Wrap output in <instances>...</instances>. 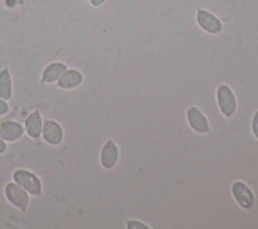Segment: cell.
Returning <instances> with one entry per match:
<instances>
[{"mask_svg":"<svg viewBox=\"0 0 258 229\" xmlns=\"http://www.w3.org/2000/svg\"><path fill=\"white\" fill-rule=\"evenodd\" d=\"M12 96V80L7 68L0 71V98L7 101Z\"/></svg>","mask_w":258,"mask_h":229,"instance_id":"obj_13","label":"cell"},{"mask_svg":"<svg viewBox=\"0 0 258 229\" xmlns=\"http://www.w3.org/2000/svg\"><path fill=\"white\" fill-rule=\"evenodd\" d=\"M67 70L68 67L66 64L60 62H53L44 68L41 74V80L45 84L55 83Z\"/></svg>","mask_w":258,"mask_h":229,"instance_id":"obj_12","label":"cell"},{"mask_svg":"<svg viewBox=\"0 0 258 229\" xmlns=\"http://www.w3.org/2000/svg\"><path fill=\"white\" fill-rule=\"evenodd\" d=\"M231 193L236 203L244 210H251L255 205V196L250 187L242 181H235L231 186Z\"/></svg>","mask_w":258,"mask_h":229,"instance_id":"obj_4","label":"cell"},{"mask_svg":"<svg viewBox=\"0 0 258 229\" xmlns=\"http://www.w3.org/2000/svg\"><path fill=\"white\" fill-rule=\"evenodd\" d=\"M196 21L202 30L212 35H217L221 33L224 27L223 22L217 15L204 8L197 9Z\"/></svg>","mask_w":258,"mask_h":229,"instance_id":"obj_3","label":"cell"},{"mask_svg":"<svg viewBox=\"0 0 258 229\" xmlns=\"http://www.w3.org/2000/svg\"><path fill=\"white\" fill-rule=\"evenodd\" d=\"M23 132L24 128L16 121L8 120L0 123V137L4 141H16L22 137Z\"/></svg>","mask_w":258,"mask_h":229,"instance_id":"obj_9","label":"cell"},{"mask_svg":"<svg viewBox=\"0 0 258 229\" xmlns=\"http://www.w3.org/2000/svg\"><path fill=\"white\" fill-rule=\"evenodd\" d=\"M12 178L14 182L22 187L28 194L32 196H40L42 192V185L39 178L27 169H16Z\"/></svg>","mask_w":258,"mask_h":229,"instance_id":"obj_2","label":"cell"},{"mask_svg":"<svg viewBox=\"0 0 258 229\" xmlns=\"http://www.w3.org/2000/svg\"><path fill=\"white\" fill-rule=\"evenodd\" d=\"M216 98L220 112L226 118H231L237 110V99L231 87L226 84H221L217 88Z\"/></svg>","mask_w":258,"mask_h":229,"instance_id":"obj_1","label":"cell"},{"mask_svg":"<svg viewBox=\"0 0 258 229\" xmlns=\"http://www.w3.org/2000/svg\"><path fill=\"white\" fill-rule=\"evenodd\" d=\"M185 115L188 126L196 133L209 134L211 132L209 120L200 108L196 106H190L187 108Z\"/></svg>","mask_w":258,"mask_h":229,"instance_id":"obj_6","label":"cell"},{"mask_svg":"<svg viewBox=\"0 0 258 229\" xmlns=\"http://www.w3.org/2000/svg\"><path fill=\"white\" fill-rule=\"evenodd\" d=\"M119 148L117 144L109 139L103 145L100 152V163L105 169H112L118 161Z\"/></svg>","mask_w":258,"mask_h":229,"instance_id":"obj_7","label":"cell"},{"mask_svg":"<svg viewBox=\"0 0 258 229\" xmlns=\"http://www.w3.org/2000/svg\"><path fill=\"white\" fill-rule=\"evenodd\" d=\"M6 149H7V144H6V142L0 137V154L4 153V152L6 151Z\"/></svg>","mask_w":258,"mask_h":229,"instance_id":"obj_18","label":"cell"},{"mask_svg":"<svg viewBox=\"0 0 258 229\" xmlns=\"http://www.w3.org/2000/svg\"><path fill=\"white\" fill-rule=\"evenodd\" d=\"M89 2L94 7H100L106 2V0H89Z\"/></svg>","mask_w":258,"mask_h":229,"instance_id":"obj_17","label":"cell"},{"mask_svg":"<svg viewBox=\"0 0 258 229\" xmlns=\"http://www.w3.org/2000/svg\"><path fill=\"white\" fill-rule=\"evenodd\" d=\"M126 227L128 229H136V228H138V229H148V228H150L145 223L140 222L138 220H134V219L128 220L127 223H126Z\"/></svg>","mask_w":258,"mask_h":229,"instance_id":"obj_14","label":"cell"},{"mask_svg":"<svg viewBox=\"0 0 258 229\" xmlns=\"http://www.w3.org/2000/svg\"><path fill=\"white\" fill-rule=\"evenodd\" d=\"M251 130L253 135L258 139V110L254 113L251 122Z\"/></svg>","mask_w":258,"mask_h":229,"instance_id":"obj_15","label":"cell"},{"mask_svg":"<svg viewBox=\"0 0 258 229\" xmlns=\"http://www.w3.org/2000/svg\"><path fill=\"white\" fill-rule=\"evenodd\" d=\"M4 194L9 203L14 207L20 209L22 212L26 210L29 204V195L28 193L19 185L14 183H8L4 188Z\"/></svg>","mask_w":258,"mask_h":229,"instance_id":"obj_5","label":"cell"},{"mask_svg":"<svg viewBox=\"0 0 258 229\" xmlns=\"http://www.w3.org/2000/svg\"><path fill=\"white\" fill-rule=\"evenodd\" d=\"M9 110H10V108H9L8 103L5 100L0 98V116L6 115L9 112Z\"/></svg>","mask_w":258,"mask_h":229,"instance_id":"obj_16","label":"cell"},{"mask_svg":"<svg viewBox=\"0 0 258 229\" xmlns=\"http://www.w3.org/2000/svg\"><path fill=\"white\" fill-rule=\"evenodd\" d=\"M42 118L40 112L36 109L31 112L25 119L24 128L27 135L32 139H37L41 135L42 131Z\"/></svg>","mask_w":258,"mask_h":229,"instance_id":"obj_11","label":"cell"},{"mask_svg":"<svg viewBox=\"0 0 258 229\" xmlns=\"http://www.w3.org/2000/svg\"><path fill=\"white\" fill-rule=\"evenodd\" d=\"M84 81L83 74L75 69L67 70L56 81V87L63 90H71L79 87Z\"/></svg>","mask_w":258,"mask_h":229,"instance_id":"obj_10","label":"cell"},{"mask_svg":"<svg viewBox=\"0 0 258 229\" xmlns=\"http://www.w3.org/2000/svg\"><path fill=\"white\" fill-rule=\"evenodd\" d=\"M41 135L45 142L50 145H58L63 138L61 126L53 120H45L42 125Z\"/></svg>","mask_w":258,"mask_h":229,"instance_id":"obj_8","label":"cell"}]
</instances>
